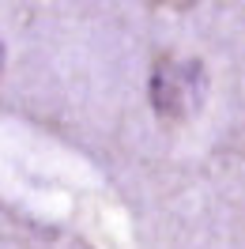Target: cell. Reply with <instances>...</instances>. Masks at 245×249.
<instances>
[{
  "label": "cell",
  "instance_id": "6da1fadb",
  "mask_svg": "<svg viewBox=\"0 0 245 249\" xmlns=\"http://www.w3.org/2000/svg\"><path fill=\"white\" fill-rule=\"evenodd\" d=\"M204 94V68L196 61L158 57L151 68V102L166 121H181Z\"/></svg>",
  "mask_w": 245,
  "mask_h": 249
}]
</instances>
